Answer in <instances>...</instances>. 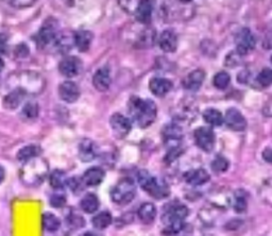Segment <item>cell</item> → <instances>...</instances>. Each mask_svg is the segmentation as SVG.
Segmentation results:
<instances>
[{"mask_svg":"<svg viewBox=\"0 0 272 236\" xmlns=\"http://www.w3.org/2000/svg\"><path fill=\"white\" fill-rule=\"evenodd\" d=\"M128 110L132 122L141 129L150 127L158 116L157 104L149 98L132 96L128 102Z\"/></svg>","mask_w":272,"mask_h":236,"instance_id":"1","label":"cell"},{"mask_svg":"<svg viewBox=\"0 0 272 236\" xmlns=\"http://www.w3.org/2000/svg\"><path fill=\"white\" fill-rule=\"evenodd\" d=\"M187 206L178 200L168 202L164 206L162 223L163 232L167 235H175L184 229V219L188 216Z\"/></svg>","mask_w":272,"mask_h":236,"instance_id":"2","label":"cell"},{"mask_svg":"<svg viewBox=\"0 0 272 236\" xmlns=\"http://www.w3.org/2000/svg\"><path fill=\"white\" fill-rule=\"evenodd\" d=\"M49 165L46 160L38 157L25 163L20 170V179L27 186H39L46 179Z\"/></svg>","mask_w":272,"mask_h":236,"instance_id":"3","label":"cell"},{"mask_svg":"<svg viewBox=\"0 0 272 236\" xmlns=\"http://www.w3.org/2000/svg\"><path fill=\"white\" fill-rule=\"evenodd\" d=\"M137 181L143 190L156 199H164L169 196L170 190L166 182L153 175L148 170H140L137 174Z\"/></svg>","mask_w":272,"mask_h":236,"instance_id":"4","label":"cell"},{"mask_svg":"<svg viewBox=\"0 0 272 236\" xmlns=\"http://www.w3.org/2000/svg\"><path fill=\"white\" fill-rule=\"evenodd\" d=\"M161 7L163 18L166 21H184L192 18L195 13L194 5L191 2H170L164 3Z\"/></svg>","mask_w":272,"mask_h":236,"instance_id":"5","label":"cell"},{"mask_svg":"<svg viewBox=\"0 0 272 236\" xmlns=\"http://www.w3.org/2000/svg\"><path fill=\"white\" fill-rule=\"evenodd\" d=\"M165 146L168 149V155L166 161L173 162L176 157L180 156L181 144L183 140V130L176 124H169L163 129L162 132Z\"/></svg>","mask_w":272,"mask_h":236,"instance_id":"6","label":"cell"},{"mask_svg":"<svg viewBox=\"0 0 272 236\" xmlns=\"http://www.w3.org/2000/svg\"><path fill=\"white\" fill-rule=\"evenodd\" d=\"M136 196V185L130 178L122 179L111 192L113 202L118 205H126L130 203Z\"/></svg>","mask_w":272,"mask_h":236,"instance_id":"7","label":"cell"},{"mask_svg":"<svg viewBox=\"0 0 272 236\" xmlns=\"http://www.w3.org/2000/svg\"><path fill=\"white\" fill-rule=\"evenodd\" d=\"M58 32H60V30H58L57 20L52 17L47 18L38 33L37 41L39 46L41 48H45V47L50 45L53 46Z\"/></svg>","mask_w":272,"mask_h":236,"instance_id":"8","label":"cell"},{"mask_svg":"<svg viewBox=\"0 0 272 236\" xmlns=\"http://www.w3.org/2000/svg\"><path fill=\"white\" fill-rule=\"evenodd\" d=\"M236 52L238 55L249 54L254 50L256 46V39L249 28L240 29L235 37Z\"/></svg>","mask_w":272,"mask_h":236,"instance_id":"9","label":"cell"},{"mask_svg":"<svg viewBox=\"0 0 272 236\" xmlns=\"http://www.w3.org/2000/svg\"><path fill=\"white\" fill-rule=\"evenodd\" d=\"M195 144L204 152H210L215 147L216 136L209 127H200L194 131Z\"/></svg>","mask_w":272,"mask_h":236,"instance_id":"10","label":"cell"},{"mask_svg":"<svg viewBox=\"0 0 272 236\" xmlns=\"http://www.w3.org/2000/svg\"><path fill=\"white\" fill-rule=\"evenodd\" d=\"M110 128L116 138L123 139L131 132L132 122L120 113H114L110 117Z\"/></svg>","mask_w":272,"mask_h":236,"instance_id":"11","label":"cell"},{"mask_svg":"<svg viewBox=\"0 0 272 236\" xmlns=\"http://www.w3.org/2000/svg\"><path fill=\"white\" fill-rule=\"evenodd\" d=\"M223 123L235 132H243L247 129L248 123L244 114L236 108H230L223 116Z\"/></svg>","mask_w":272,"mask_h":236,"instance_id":"12","label":"cell"},{"mask_svg":"<svg viewBox=\"0 0 272 236\" xmlns=\"http://www.w3.org/2000/svg\"><path fill=\"white\" fill-rule=\"evenodd\" d=\"M82 70V61L75 55L65 56L58 63V72L66 78H74L78 76Z\"/></svg>","mask_w":272,"mask_h":236,"instance_id":"13","label":"cell"},{"mask_svg":"<svg viewBox=\"0 0 272 236\" xmlns=\"http://www.w3.org/2000/svg\"><path fill=\"white\" fill-rule=\"evenodd\" d=\"M80 88L74 81H64L58 86V96L66 103H75L80 98Z\"/></svg>","mask_w":272,"mask_h":236,"instance_id":"14","label":"cell"},{"mask_svg":"<svg viewBox=\"0 0 272 236\" xmlns=\"http://www.w3.org/2000/svg\"><path fill=\"white\" fill-rule=\"evenodd\" d=\"M179 39L174 29L164 30L159 38L160 48L166 53H173L178 48Z\"/></svg>","mask_w":272,"mask_h":236,"instance_id":"15","label":"cell"},{"mask_svg":"<svg viewBox=\"0 0 272 236\" xmlns=\"http://www.w3.org/2000/svg\"><path fill=\"white\" fill-rule=\"evenodd\" d=\"M205 72L203 69H196L189 73L182 80V85L185 90L191 92H198L205 80Z\"/></svg>","mask_w":272,"mask_h":236,"instance_id":"16","label":"cell"},{"mask_svg":"<svg viewBox=\"0 0 272 236\" xmlns=\"http://www.w3.org/2000/svg\"><path fill=\"white\" fill-rule=\"evenodd\" d=\"M173 88L172 81L166 78L156 77L149 82V90L157 97H165Z\"/></svg>","mask_w":272,"mask_h":236,"instance_id":"17","label":"cell"},{"mask_svg":"<svg viewBox=\"0 0 272 236\" xmlns=\"http://www.w3.org/2000/svg\"><path fill=\"white\" fill-rule=\"evenodd\" d=\"M112 83L111 72L108 66L99 68L93 76V85L98 92H106Z\"/></svg>","mask_w":272,"mask_h":236,"instance_id":"18","label":"cell"},{"mask_svg":"<svg viewBox=\"0 0 272 236\" xmlns=\"http://www.w3.org/2000/svg\"><path fill=\"white\" fill-rule=\"evenodd\" d=\"M99 153V148L95 140L85 138L81 140L79 145V158L82 162H90L97 158Z\"/></svg>","mask_w":272,"mask_h":236,"instance_id":"19","label":"cell"},{"mask_svg":"<svg viewBox=\"0 0 272 236\" xmlns=\"http://www.w3.org/2000/svg\"><path fill=\"white\" fill-rule=\"evenodd\" d=\"M153 5L155 4L152 2H137L133 14L139 23H143L146 26L149 25L152 18Z\"/></svg>","mask_w":272,"mask_h":236,"instance_id":"20","label":"cell"},{"mask_svg":"<svg viewBox=\"0 0 272 236\" xmlns=\"http://www.w3.org/2000/svg\"><path fill=\"white\" fill-rule=\"evenodd\" d=\"M74 44V32L70 31H60L56 35V39L53 43V47L62 53L68 52L73 48Z\"/></svg>","mask_w":272,"mask_h":236,"instance_id":"21","label":"cell"},{"mask_svg":"<svg viewBox=\"0 0 272 236\" xmlns=\"http://www.w3.org/2000/svg\"><path fill=\"white\" fill-rule=\"evenodd\" d=\"M210 179L209 173L202 168L193 169L184 173V180L187 184L192 186H200L207 183Z\"/></svg>","mask_w":272,"mask_h":236,"instance_id":"22","label":"cell"},{"mask_svg":"<svg viewBox=\"0 0 272 236\" xmlns=\"http://www.w3.org/2000/svg\"><path fill=\"white\" fill-rule=\"evenodd\" d=\"M27 93L20 87H16L13 91H11L8 95L4 97V107L7 110H15L17 109L20 103L22 102L23 98L26 97Z\"/></svg>","mask_w":272,"mask_h":236,"instance_id":"23","label":"cell"},{"mask_svg":"<svg viewBox=\"0 0 272 236\" xmlns=\"http://www.w3.org/2000/svg\"><path fill=\"white\" fill-rule=\"evenodd\" d=\"M94 34L89 30H79L74 33V44L80 52H86L90 48Z\"/></svg>","mask_w":272,"mask_h":236,"instance_id":"24","label":"cell"},{"mask_svg":"<svg viewBox=\"0 0 272 236\" xmlns=\"http://www.w3.org/2000/svg\"><path fill=\"white\" fill-rule=\"evenodd\" d=\"M105 171L100 167H92L87 169L82 176V181L86 186H98L104 180Z\"/></svg>","mask_w":272,"mask_h":236,"instance_id":"25","label":"cell"},{"mask_svg":"<svg viewBox=\"0 0 272 236\" xmlns=\"http://www.w3.org/2000/svg\"><path fill=\"white\" fill-rule=\"evenodd\" d=\"M157 213H158L157 206L151 202H147L139 206L137 215L141 222L145 223V225H150V223L155 221L157 217Z\"/></svg>","mask_w":272,"mask_h":236,"instance_id":"26","label":"cell"},{"mask_svg":"<svg viewBox=\"0 0 272 236\" xmlns=\"http://www.w3.org/2000/svg\"><path fill=\"white\" fill-rule=\"evenodd\" d=\"M140 31L141 32L136 41L137 46H139L140 48H147V47H151L152 45H155L156 37H157L155 28L147 26L144 29H141Z\"/></svg>","mask_w":272,"mask_h":236,"instance_id":"27","label":"cell"},{"mask_svg":"<svg viewBox=\"0 0 272 236\" xmlns=\"http://www.w3.org/2000/svg\"><path fill=\"white\" fill-rule=\"evenodd\" d=\"M80 206L86 214H93L99 209V199L95 194L88 193L81 199Z\"/></svg>","mask_w":272,"mask_h":236,"instance_id":"28","label":"cell"},{"mask_svg":"<svg viewBox=\"0 0 272 236\" xmlns=\"http://www.w3.org/2000/svg\"><path fill=\"white\" fill-rule=\"evenodd\" d=\"M41 152H42L41 147H39L37 145H29V146H26V147L21 148L18 151L16 158H17V160L19 162L26 163V162L34 159V158L40 157Z\"/></svg>","mask_w":272,"mask_h":236,"instance_id":"29","label":"cell"},{"mask_svg":"<svg viewBox=\"0 0 272 236\" xmlns=\"http://www.w3.org/2000/svg\"><path fill=\"white\" fill-rule=\"evenodd\" d=\"M112 220H113V217L110 212L103 211L101 212V213L97 214L96 216H94V218L92 219V223L95 229L104 230L111 225Z\"/></svg>","mask_w":272,"mask_h":236,"instance_id":"30","label":"cell"},{"mask_svg":"<svg viewBox=\"0 0 272 236\" xmlns=\"http://www.w3.org/2000/svg\"><path fill=\"white\" fill-rule=\"evenodd\" d=\"M203 120L211 127H219L223 124V115L214 108H208L203 113Z\"/></svg>","mask_w":272,"mask_h":236,"instance_id":"31","label":"cell"},{"mask_svg":"<svg viewBox=\"0 0 272 236\" xmlns=\"http://www.w3.org/2000/svg\"><path fill=\"white\" fill-rule=\"evenodd\" d=\"M68 178L66 173L63 170H53L50 174V185L54 188V190H63V188L67 185Z\"/></svg>","mask_w":272,"mask_h":236,"instance_id":"32","label":"cell"},{"mask_svg":"<svg viewBox=\"0 0 272 236\" xmlns=\"http://www.w3.org/2000/svg\"><path fill=\"white\" fill-rule=\"evenodd\" d=\"M43 227L48 232H55L61 227V221L52 213H44L42 217Z\"/></svg>","mask_w":272,"mask_h":236,"instance_id":"33","label":"cell"},{"mask_svg":"<svg viewBox=\"0 0 272 236\" xmlns=\"http://www.w3.org/2000/svg\"><path fill=\"white\" fill-rule=\"evenodd\" d=\"M39 113H40L39 104L34 101H30L23 105L20 115L25 121H34L38 118Z\"/></svg>","mask_w":272,"mask_h":236,"instance_id":"34","label":"cell"},{"mask_svg":"<svg viewBox=\"0 0 272 236\" xmlns=\"http://www.w3.org/2000/svg\"><path fill=\"white\" fill-rule=\"evenodd\" d=\"M248 194L246 191H236L234 195V210L237 213H244L248 208Z\"/></svg>","mask_w":272,"mask_h":236,"instance_id":"35","label":"cell"},{"mask_svg":"<svg viewBox=\"0 0 272 236\" xmlns=\"http://www.w3.org/2000/svg\"><path fill=\"white\" fill-rule=\"evenodd\" d=\"M231 82V76L227 72H219L215 75L214 79H213V84L214 86L220 91L226 90Z\"/></svg>","mask_w":272,"mask_h":236,"instance_id":"36","label":"cell"},{"mask_svg":"<svg viewBox=\"0 0 272 236\" xmlns=\"http://www.w3.org/2000/svg\"><path fill=\"white\" fill-rule=\"evenodd\" d=\"M229 166H230L229 161L223 156H216V158L210 163V167L213 171H215L216 173H221V172L227 171Z\"/></svg>","mask_w":272,"mask_h":236,"instance_id":"37","label":"cell"},{"mask_svg":"<svg viewBox=\"0 0 272 236\" xmlns=\"http://www.w3.org/2000/svg\"><path fill=\"white\" fill-rule=\"evenodd\" d=\"M256 82L264 88L270 86L272 83V70L268 67L262 69L257 75Z\"/></svg>","mask_w":272,"mask_h":236,"instance_id":"38","label":"cell"},{"mask_svg":"<svg viewBox=\"0 0 272 236\" xmlns=\"http://www.w3.org/2000/svg\"><path fill=\"white\" fill-rule=\"evenodd\" d=\"M66 203V196L63 193H54L50 197V204L53 208H62Z\"/></svg>","mask_w":272,"mask_h":236,"instance_id":"39","label":"cell"},{"mask_svg":"<svg viewBox=\"0 0 272 236\" xmlns=\"http://www.w3.org/2000/svg\"><path fill=\"white\" fill-rule=\"evenodd\" d=\"M67 185L70 187V190L74 191L76 194L82 190V185H84L83 181L78 179V178H72L68 179Z\"/></svg>","mask_w":272,"mask_h":236,"instance_id":"40","label":"cell"},{"mask_svg":"<svg viewBox=\"0 0 272 236\" xmlns=\"http://www.w3.org/2000/svg\"><path fill=\"white\" fill-rule=\"evenodd\" d=\"M14 53L16 55V57H27L29 55V48L26 44H19L15 47V50Z\"/></svg>","mask_w":272,"mask_h":236,"instance_id":"41","label":"cell"},{"mask_svg":"<svg viewBox=\"0 0 272 236\" xmlns=\"http://www.w3.org/2000/svg\"><path fill=\"white\" fill-rule=\"evenodd\" d=\"M35 4V2H29V0H13V2H9V5L15 9H25L32 7Z\"/></svg>","mask_w":272,"mask_h":236,"instance_id":"42","label":"cell"},{"mask_svg":"<svg viewBox=\"0 0 272 236\" xmlns=\"http://www.w3.org/2000/svg\"><path fill=\"white\" fill-rule=\"evenodd\" d=\"M9 49L8 45V37L6 34H0V53H7Z\"/></svg>","mask_w":272,"mask_h":236,"instance_id":"43","label":"cell"},{"mask_svg":"<svg viewBox=\"0 0 272 236\" xmlns=\"http://www.w3.org/2000/svg\"><path fill=\"white\" fill-rule=\"evenodd\" d=\"M263 158H264V160H265L266 162L271 163V161H272V155H271V149H270L269 147H267V148L264 150V152H263Z\"/></svg>","mask_w":272,"mask_h":236,"instance_id":"44","label":"cell"},{"mask_svg":"<svg viewBox=\"0 0 272 236\" xmlns=\"http://www.w3.org/2000/svg\"><path fill=\"white\" fill-rule=\"evenodd\" d=\"M5 175H6V171L3 166H0V183L5 180Z\"/></svg>","mask_w":272,"mask_h":236,"instance_id":"45","label":"cell"},{"mask_svg":"<svg viewBox=\"0 0 272 236\" xmlns=\"http://www.w3.org/2000/svg\"><path fill=\"white\" fill-rule=\"evenodd\" d=\"M80 236H98L96 233H93V232H85L83 234H81Z\"/></svg>","mask_w":272,"mask_h":236,"instance_id":"46","label":"cell"},{"mask_svg":"<svg viewBox=\"0 0 272 236\" xmlns=\"http://www.w3.org/2000/svg\"><path fill=\"white\" fill-rule=\"evenodd\" d=\"M4 67H5V62H4L3 58L0 57V72H2V70L4 69Z\"/></svg>","mask_w":272,"mask_h":236,"instance_id":"47","label":"cell"}]
</instances>
